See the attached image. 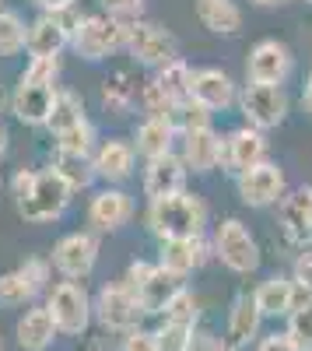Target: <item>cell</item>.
<instances>
[{
    "mask_svg": "<svg viewBox=\"0 0 312 351\" xmlns=\"http://www.w3.org/2000/svg\"><path fill=\"white\" fill-rule=\"evenodd\" d=\"M14 204H18V215L25 221H53L67 211V204L74 197V190L67 186V180L56 169H39V172H28L18 169L14 180Z\"/></svg>",
    "mask_w": 312,
    "mask_h": 351,
    "instance_id": "6da1fadb",
    "label": "cell"
},
{
    "mask_svg": "<svg viewBox=\"0 0 312 351\" xmlns=\"http://www.w3.org/2000/svg\"><path fill=\"white\" fill-rule=\"evenodd\" d=\"M148 228L161 243L204 236L207 232V204L196 193H176L165 200H151L148 204Z\"/></svg>",
    "mask_w": 312,
    "mask_h": 351,
    "instance_id": "7a4b0ae2",
    "label": "cell"
},
{
    "mask_svg": "<svg viewBox=\"0 0 312 351\" xmlns=\"http://www.w3.org/2000/svg\"><path fill=\"white\" fill-rule=\"evenodd\" d=\"M46 309L53 316V324L67 337H81L88 330L92 316H95V299L84 291L81 281H56L46 291Z\"/></svg>",
    "mask_w": 312,
    "mask_h": 351,
    "instance_id": "3957f363",
    "label": "cell"
},
{
    "mask_svg": "<svg viewBox=\"0 0 312 351\" xmlns=\"http://www.w3.org/2000/svg\"><path fill=\"white\" fill-rule=\"evenodd\" d=\"M211 250L232 274H252L260 267V246H257V239H252L249 225L239 221V218H224L214 228Z\"/></svg>",
    "mask_w": 312,
    "mask_h": 351,
    "instance_id": "277c9868",
    "label": "cell"
},
{
    "mask_svg": "<svg viewBox=\"0 0 312 351\" xmlns=\"http://www.w3.org/2000/svg\"><path fill=\"white\" fill-rule=\"evenodd\" d=\"M127 49H130V56H133L137 64L155 67V71H161V67H168L172 60H179L176 36L168 32L165 25L144 21V18L127 25Z\"/></svg>",
    "mask_w": 312,
    "mask_h": 351,
    "instance_id": "5b68a950",
    "label": "cell"
},
{
    "mask_svg": "<svg viewBox=\"0 0 312 351\" xmlns=\"http://www.w3.org/2000/svg\"><path fill=\"white\" fill-rule=\"evenodd\" d=\"M140 316H144V309H140L133 288H127V281H109L99 288L95 295V319L99 327L109 330V334H130L140 327Z\"/></svg>",
    "mask_w": 312,
    "mask_h": 351,
    "instance_id": "8992f818",
    "label": "cell"
},
{
    "mask_svg": "<svg viewBox=\"0 0 312 351\" xmlns=\"http://www.w3.org/2000/svg\"><path fill=\"white\" fill-rule=\"evenodd\" d=\"M81 21L84 18L74 8L60 11V14H39L32 25H28V43H25L28 56H32V60H53V56H60L70 46Z\"/></svg>",
    "mask_w": 312,
    "mask_h": 351,
    "instance_id": "52a82bcc",
    "label": "cell"
},
{
    "mask_svg": "<svg viewBox=\"0 0 312 351\" xmlns=\"http://www.w3.org/2000/svg\"><path fill=\"white\" fill-rule=\"evenodd\" d=\"M70 46H74V53L81 56V60L99 64V60H105V56H112L116 49L127 46V25L109 18V14H88L81 21V28L74 32Z\"/></svg>",
    "mask_w": 312,
    "mask_h": 351,
    "instance_id": "ba28073f",
    "label": "cell"
},
{
    "mask_svg": "<svg viewBox=\"0 0 312 351\" xmlns=\"http://www.w3.org/2000/svg\"><path fill=\"white\" fill-rule=\"evenodd\" d=\"M288 92L281 84H246L239 92V109L246 116V127H257V130H274L285 123L288 116Z\"/></svg>",
    "mask_w": 312,
    "mask_h": 351,
    "instance_id": "9c48e42d",
    "label": "cell"
},
{
    "mask_svg": "<svg viewBox=\"0 0 312 351\" xmlns=\"http://www.w3.org/2000/svg\"><path fill=\"white\" fill-rule=\"evenodd\" d=\"M235 190H239V200L249 204V208H281V200L288 197V180H285V169L277 162H260L246 172L235 176Z\"/></svg>",
    "mask_w": 312,
    "mask_h": 351,
    "instance_id": "30bf717a",
    "label": "cell"
},
{
    "mask_svg": "<svg viewBox=\"0 0 312 351\" xmlns=\"http://www.w3.org/2000/svg\"><path fill=\"white\" fill-rule=\"evenodd\" d=\"M291 71H295V56L281 39H260L249 49V60H246L249 84H281L285 88Z\"/></svg>",
    "mask_w": 312,
    "mask_h": 351,
    "instance_id": "8fae6325",
    "label": "cell"
},
{
    "mask_svg": "<svg viewBox=\"0 0 312 351\" xmlns=\"http://www.w3.org/2000/svg\"><path fill=\"white\" fill-rule=\"evenodd\" d=\"M53 267L67 281H81L95 271L99 263V239L95 232H67V236L53 246Z\"/></svg>",
    "mask_w": 312,
    "mask_h": 351,
    "instance_id": "7c38bea8",
    "label": "cell"
},
{
    "mask_svg": "<svg viewBox=\"0 0 312 351\" xmlns=\"http://www.w3.org/2000/svg\"><path fill=\"white\" fill-rule=\"evenodd\" d=\"M267 152H270V144H267V134L257 130V127H235L224 134V152H221V169H229V172H246L252 165H260L267 162Z\"/></svg>",
    "mask_w": 312,
    "mask_h": 351,
    "instance_id": "4fadbf2b",
    "label": "cell"
},
{
    "mask_svg": "<svg viewBox=\"0 0 312 351\" xmlns=\"http://www.w3.org/2000/svg\"><path fill=\"white\" fill-rule=\"evenodd\" d=\"M190 99L200 102L211 112H221V109L239 102V84L232 81L229 71H221V67H196L193 81H190Z\"/></svg>",
    "mask_w": 312,
    "mask_h": 351,
    "instance_id": "5bb4252c",
    "label": "cell"
},
{
    "mask_svg": "<svg viewBox=\"0 0 312 351\" xmlns=\"http://www.w3.org/2000/svg\"><path fill=\"white\" fill-rule=\"evenodd\" d=\"M281 232L298 253L312 250V186H298L281 200Z\"/></svg>",
    "mask_w": 312,
    "mask_h": 351,
    "instance_id": "9a60e30c",
    "label": "cell"
},
{
    "mask_svg": "<svg viewBox=\"0 0 312 351\" xmlns=\"http://www.w3.org/2000/svg\"><path fill=\"white\" fill-rule=\"evenodd\" d=\"M133 211H137V204H133V197H130L127 190L105 186V190H99V193L92 197V204H88V225H92L95 232H120L123 225H130Z\"/></svg>",
    "mask_w": 312,
    "mask_h": 351,
    "instance_id": "2e32d148",
    "label": "cell"
},
{
    "mask_svg": "<svg viewBox=\"0 0 312 351\" xmlns=\"http://www.w3.org/2000/svg\"><path fill=\"white\" fill-rule=\"evenodd\" d=\"M186 162L183 155H161V158H151L148 169H144V197L148 204L151 200H165V197H176V193H186Z\"/></svg>",
    "mask_w": 312,
    "mask_h": 351,
    "instance_id": "e0dca14e",
    "label": "cell"
},
{
    "mask_svg": "<svg viewBox=\"0 0 312 351\" xmlns=\"http://www.w3.org/2000/svg\"><path fill=\"white\" fill-rule=\"evenodd\" d=\"M56 92H60L56 84H25V81H18L14 95H11V112L25 127H49Z\"/></svg>",
    "mask_w": 312,
    "mask_h": 351,
    "instance_id": "ac0fdd59",
    "label": "cell"
},
{
    "mask_svg": "<svg viewBox=\"0 0 312 351\" xmlns=\"http://www.w3.org/2000/svg\"><path fill=\"white\" fill-rule=\"evenodd\" d=\"M95 172H99V180H105L109 186L112 183H123L133 176V165H137V148L130 141L123 137H109L102 141L99 148H95Z\"/></svg>",
    "mask_w": 312,
    "mask_h": 351,
    "instance_id": "d6986e66",
    "label": "cell"
},
{
    "mask_svg": "<svg viewBox=\"0 0 312 351\" xmlns=\"http://www.w3.org/2000/svg\"><path fill=\"white\" fill-rule=\"evenodd\" d=\"M252 299H257L263 319H277V316H291L302 299H298V288L288 274H270L267 281L257 285V291H252Z\"/></svg>",
    "mask_w": 312,
    "mask_h": 351,
    "instance_id": "ffe728a7",
    "label": "cell"
},
{
    "mask_svg": "<svg viewBox=\"0 0 312 351\" xmlns=\"http://www.w3.org/2000/svg\"><path fill=\"white\" fill-rule=\"evenodd\" d=\"M211 243L204 236H193V239H172V243H161L158 263L165 271H172L179 278H190L196 267H204L207 256H211Z\"/></svg>",
    "mask_w": 312,
    "mask_h": 351,
    "instance_id": "44dd1931",
    "label": "cell"
},
{
    "mask_svg": "<svg viewBox=\"0 0 312 351\" xmlns=\"http://www.w3.org/2000/svg\"><path fill=\"white\" fill-rule=\"evenodd\" d=\"M221 152H224V137L214 127L183 134V162L190 172H200V176L214 172L221 165Z\"/></svg>",
    "mask_w": 312,
    "mask_h": 351,
    "instance_id": "7402d4cb",
    "label": "cell"
},
{
    "mask_svg": "<svg viewBox=\"0 0 312 351\" xmlns=\"http://www.w3.org/2000/svg\"><path fill=\"white\" fill-rule=\"evenodd\" d=\"M186 288V278H179V274H172V271H165L161 263H155V271H151V278L140 285L133 295H137V302H140V309H144V316H161L165 313V306L172 302L179 291Z\"/></svg>",
    "mask_w": 312,
    "mask_h": 351,
    "instance_id": "603a6c76",
    "label": "cell"
},
{
    "mask_svg": "<svg viewBox=\"0 0 312 351\" xmlns=\"http://www.w3.org/2000/svg\"><path fill=\"white\" fill-rule=\"evenodd\" d=\"M56 334L60 330H56L46 306H28L18 319V327H14V337H18L21 351H46V348H53Z\"/></svg>",
    "mask_w": 312,
    "mask_h": 351,
    "instance_id": "cb8c5ba5",
    "label": "cell"
},
{
    "mask_svg": "<svg viewBox=\"0 0 312 351\" xmlns=\"http://www.w3.org/2000/svg\"><path fill=\"white\" fill-rule=\"evenodd\" d=\"M176 137H179V130H176L172 120H165V116H144L137 127L133 148H137V155H144L151 162V158H161V155H172Z\"/></svg>",
    "mask_w": 312,
    "mask_h": 351,
    "instance_id": "d4e9b609",
    "label": "cell"
},
{
    "mask_svg": "<svg viewBox=\"0 0 312 351\" xmlns=\"http://www.w3.org/2000/svg\"><path fill=\"white\" fill-rule=\"evenodd\" d=\"M260 324H263V313L257 306V299L242 291V295L232 299V309H229V341L239 348V344H249L260 337Z\"/></svg>",
    "mask_w": 312,
    "mask_h": 351,
    "instance_id": "484cf974",
    "label": "cell"
},
{
    "mask_svg": "<svg viewBox=\"0 0 312 351\" xmlns=\"http://www.w3.org/2000/svg\"><path fill=\"white\" fill-rule=\"evenodd\" d=\"M196 18L214 36H235L242 32V8L239 0H196Z\"/></svg>",
    "mask_w": 312,
    "mask_h": 351,
    "instance_id": "4316f807",
    "label": "cell"
},
{
    "mask_svg": "<svg viewBox=\"0 0 312 351\" xmlns=\"http://www.w3.org/2000/svg\"><path fill=\"white\" fill-rule=\"evenodd\" d=\"M49 169H56L67 180V186L77 193V190H88L95 180H99V172H95V158L92 155H70V152H53V162Z\"/></svg>",
    "mask_w": 312,
    "mask_h": 351,
    "instance_id": "83f0119b",
    "label": "cell"
},
{
    "mask_svg": "<svg viewBox=\"0 0 312 351\" xmlns=\"http://www.w3.org/2000/svg\"><path fill=\"white\" fill-rule=\"evenodd\" d=\"M88 116H84V102L77 92H70V88H60L56 92V106H53V116H49V134L60 137L74 127H81Z\"/></svg>",
    "mask_w": 312,
    "mask_h": 351,
    "instance_id": "f1b7e54d",
    "label": "cell"
},
{
    "mask_svg": "<svg viewBox=\"0 0 312 351\" xmlns=\"http://www.w3.org/2000/svg\"><path fill=\"white\" fill-rule=\"evenodd\" d=\"M39 295L36 291V285L25 278V271L21 267H14V271H8V274H0V306H25V302H32Z\"/></svg>",
    "mask_w": 312,
    "mask_h": 351,
    "instance_id": "f546056e",
    "label": "cell"
},
{
    "mask_svg": "<svg viewBox=\"0 0 312 351\" xmlns=\"http://www.w3.org/2000/svg\"><path fill=\"white\" fill-rule=\"evenodd\" d=\"M155 81L165 88V92L168 95H172L176 102H186L190 99V81H193V67L183 60V56H179V60H172V64H168V67H161L158 74H155Z\"/></svg>",
    "mask_w": 312,
    "mask_h": 351,
    "instance_id": "4dcf8cb0",
    "label": "cell"
},
{
    "mask_svg": "<svg viewBox=\"0 0 312 351\" xmlns=\"http://www.w3.org/2000/svg\"><path fill=\"white\" fill-rule=\"evenodd\" d=\"M28 43V25L18 11H0V56H14Z\"/></svg>",
    "mask_w": 312,
    "mask_h": 351,
    "instance_id": "1f68e13d",
    "label": "cell"
},
{
    "mask_svg": "<svg viewBox=\"0 0 312 351\" xmlns=\"http://www.w3.org/2000/svg\"><path fill=\"white\" fill-rule=\"evenodd\" d=\"M133 99H140V95H137V88L130 84V77H127L123 71L112 74V77H105V84H102V102H105L109 112H127V109L133 106Z\"/></svg>",
    "mask_w": 312,
    "mask_h": 351,
    "instance_id": "d6a6232c",
    "label": "cell"
},
{
    "mask_svg": "<svg viewBox=\"0 0 312 351\" xmlns=\"http://www.w3.org/2000/svg\"><path fill=\"white\" fill-rule=\"evenodd\" d=\"M165 324H186V327H196V319H200V302H196V295L190 288H183L179 295L165 306L161 313Z\"/></svg>",
    "mask_w": 312,
    "mask_h": 351,
    "instance_id": "836d02e7",
    "label": "cell"
},
{
    "mask_svg": "<svg viewBox=\"0 0 312 351\" xmlns=\"http://www.w3.org/2000/svg\"><path fill=\"white\" fill-rule=\"evenodd\" d=\"M140 106H144V112H148V116H165V120H172V112H176V106H179V102H176V99L168 95L165 88L151 77L144 88H140Z\"/></svg>",
    "mask_w": 312,
    "mask_h": 351,
    "instance_id": "e575fe53",
    "label": "cell"
},
{
    "mask_svg": "<svg viewBox=\"0 0 312 351\" xmlns=\"http://www.w3.org/2000/svg\"><path fill=\"white\" fill-rule=\"evenodd\" d=\"M56 152H70V155H95V127L84 120L81 127L67 130L56 137Z\"/></svg>",
    "mask_w": 312,
    "mask_h": 351,
    "instance_id": "d590c367",
    "label": "cell"
},
{
    "mask_svg": "<svg viewBox=\"0 0 312 351\" xmlns=\"http://www.w3.org/2000/svg\"><path fill=\"white\" fill-rule=\"evenodd\" d=\"M155 334H158V348H161V351H190V348H193V334H196V327H186V324H165V319H161V327H158Z\"/></svg>",
    "mask_w": 312,
    "mask_h": 351,
    "instance_id": "8d00e7d4",
    "label": "cell"
},
{
    "mask_svg": "<svg viewBox=\"0 0 312 351\" xmlns=\"http://www.w3.org/2000/svg\"><path fill=\"white\" fill-rule=\"evenodd\" d=\"M288 337L295 341L298 351H312V302L309 306H298L288 316Z\"/></svg>",
    "mask_w": 312,
    "mask_h": 351,
    "instance_id": "74e56055",
    "label": "cell"
},
{
    "mask_svg": "<svg viewBox=\"0 0 312 351\" xmlns=\"http://www.w3.org/2000/svg\"><path fill=\"white\" fill-rule=\"evenodd\" d=\"M56 74H60V56H53V60H28V67L21 71L18 81H25V84H56Z\"/></svg>",
    "mask_w": 312,
    "mask_h": 351,
    "instance_id": "f35d334b",
    "label": "cell"
},
{
    "mask_svg": "<svg viewBox=\"0 0 312 351\" xmlns=\"http://www.w3.org/2000/svg\"><path fill=\"white\" fill-rule=\"evenodd\" d=\"M291 281H295V288H298L302 306H309V302H312V250H305V253H298V256H295Z\"/></svg>",
    "mask_w": 312,
    "mask_h": 351,
    "instance_id": "ab89813d",
    "label": "cell"
},
{
    "mask_svg": "<svg viewBox=\"0 0 312 351\" xmlns=\"http://www.w3.org/2000/svg\"><path fill=\"white\" fill-rule=\"evenodd\" d=\"M102 8L109 18L130 25V21H140V14H144V0H102Z\"/></svg>",
    "mask_w": 312,
    "mask_h": 351,
    "instance_id": "60d3db41",
    "label": "cell"
},
{
    "mask_svg": "<svg viewBox=\"0 0 312 351\" xmlns=\"http://www.w3.org/2000/svg\"><path fill=\"white\" fill-rule=\"evenodd\" d=\"M21 271H25V278L36 285V291H42V288H49V271H53V260H46V256H28L25 263H21Z\"/></svg>",
    "mask_w": 312,
    "mask_h": 351,
    "instance_id": "b9f144b4",
    "label": "cell"
},
{
    "mask_svg": "<svg viewBox=\"0 0 312 351\" xmlns=\"http://www.w3.org/2000/svg\"><path fill=\"white\" fill-rule=\"evenodd\" d=\"M120 351H161V348H158V334H155V330H144V327H137V330L123 334Z\"/></svg>",
    "mask_w": 312,
    "mask_h": 351,
    "instance_id": "7bdbcfd3",
    "label": "cell"
},
{
    "mask_svg": "<svg viewBox=\"0 0 312 351\" xmlns=\"http://www.w3.org/2000/svg\"><path fill=\"white\" fill-rule=\"evenodd\" d=\"M257 351H298L295 348V341L288 337V330H274V334H267V337H260L257 341Z\"/></svg>",
    "mask_w": 312,
    "mask_h": 351,
    "instance_id": "ee69618b",
    "label": "cell"
},
{
    "mask_svg": "<svg viewBox=\"0 0 312 351\" xmlns=\"http://www.w3.org/2000/svg\"><path fill=\"white\" fill-rule=\"evenodd\" d=\"M190 351H232L229 344H224L218 334H211V330H196L193 334V348Z\"/></svg>",
    "mask_w": 312,
    "mask_h": 351,
    "instance_id": "f6af8a7d",
    "label": "cell"
},
{
    "mask_svg": "<svg viewBox=\"0 0 312 351\" xmlns=\"http://www.w3.org/2000/svg\"><path fill=\"white\" fill-rule=\"evenodd\" d=\"M32 4L42 11V14H60V11H70L74 0H32Z\"/></svg>",
    "mask_w": 312,
    "mask_h": 351,
    "instance_id": "bcb514c9",
    "label": "cell"
},
{
    "mask_svg": "<svg viewBox=\"0 0 312 351\" xmlns=\"http://www.w3.org/2000/svg\"><path fill=\"white\" fill-rule=\"evenodd\" d=\"M302 106L309 109V116H312V74L305 77V92H302Z\"/></svg>",
    "mask_w": 312,
    "mask_h": 351,
    "instance_id": "7dc6e473",
    "label": "cell"
},
{
    "mask_svg": "<svg viewBox=\"0 0 312 351\" xmlns=\"http://www.w3.org/2000/svg\"><path fill=\"white\" fill-rule=\"evenodd\" d=\"M249 4H252V8H281L285 0H249Z\"/></svg>",
    "mask_w": 312,
    "mask_h": 351,
    "instance_id": "c3c4849f",
    "label": "cell"
},
{
    "mask_svg": "<svg viewBox=\"0 0 312 351\" xmlns=\"http://www.w3.org/2000/svg\"><path fill=\"white\" fill-rule=\"evenodd\" d=\"M84 351H109V348H105V341H99V337H92L88 344H84Z\"/></svg>",
    "mask_w": 312,
    "mask_h": 351,
    "instance_id": "681fc988",
    "label": "cell"
},
{
    "mask_svg": "<svg viewBox=\"0 0 312 351\" xmlns=\"http://www.w3.org/2000/svg\"><path fill=\"white\" fill-rule=\"evenodd\" d=\"M4 152H8V127L0 123V158H4Z\"/></svg>",
    "mask_w": 312,
    "mask_h": 351,
    "instance_id": "f907efd6",
    "label": "cell"
},
{
    "mask_svg": "<svg viewBox=\"0 0 312 351\" xmlns=\"http://www.w3.org/2000/svg\"><path fill=\"white\" fill-rule=\"evenodd\" d=\"M0 351H4V337H0Z\"/></svg>",
    "mask_w": 312,
    "mask_h": 351,
    "instance_id": "816d5d0a",
    "label": "cell"
},
{
    "mask_svg": "<svg viewBox=\"0 0 312 351\" xmlns=\"http://www.w3.org/2000/svg\"><path fill=\"white\" fill-rule=\"evenodd\" d=\"M305 4H312V0H305Z\"/></svg>",
    "mask_w": 312,
    "mask_h": 351,
    "instance_id": "f5cc1de1",
    "label": "cell"
},
{
    "mask_svg": "<svg viewBox=\"0 0 312 351\" xmlns=\"http://www.w3.org/2000/svg\"><path fill=\"white\" fill-rule=\"evenodd\" d=\"M0 11H4V8H0Z\"/></svg>",
    "mask_w": 312,
    "mask_h": 351,
    "instance_id": "db71d44e",
    "label": "cell"
}]
</instances>
